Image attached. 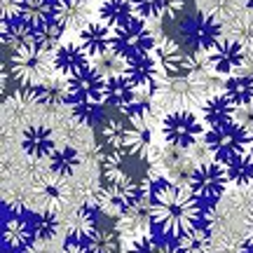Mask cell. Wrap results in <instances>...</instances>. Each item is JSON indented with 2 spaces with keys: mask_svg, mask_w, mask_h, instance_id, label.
Wrapping results in <instances>:
<instances>
[{
  "mask_svg": "<svg viewBox=\"0 0 253 253\" xmlns=\"http://www.w3.org/2000/svg\"><path fill=\"white\" fill-rule=\"evenodd\" d=\"M150 216H153V227L157 230V235L167 239H181L183 235L192 232L199 225L202 207L190 190L162 178L153 183Z\"/></svg>",
  "mask_w": 253,
  "mask_h": 253,
  "instance_id": "obj_1",
  "label": "cell"
},
{
  "mask_svg": "<svg viewBox=\"0 0 253 253\" xmlns=\"http://www.w3.org/2000/svg\"><path fill=\"white\" fill-rule=\"evenodd\" d=\"M9 75L19 87H38L52 78L54 68V52H47L36 42L14 49L9 56Z\"/></svg>",
  "mask_w": 253,
  "mask_h": 253,
  "instance_id": "obj_2",
  "label": "cell"
},
{
  "mask_svg": "<svg viewBox=\"0 0 253 253\" xmlns=\"http://www.w3.org/2000/svg\"><path fill=\"white\" fill-rule=\"evenodd\" d=\"M209 99L202 82L192 75H178L167 82H160V87L155 91V106L171 110H192L195 106H202Z\"/></svg>",
  "mask_w": 253,
  "mask_h": 253,
  "instance_id": "obj_3",
  "label": "cell"
},
{
  "mask_svg": "<svg viewBox=\"0 0 253 253\" xmlns=\"http://www.w3.org/2000/svg\"><path fill=\"white\" fill-rule=\"evenodd\" d=\"M153 120H155V106H143V108H136L126 115L122 150L129 157L145 160L150 155V145H153Z\"/></svg>",
  "mask_w": 253,
  "mask_h": 253,
  "instance_id": "obj_4",
  "label": "cell"
},
{
  "mask_svg": "<svg viewBox=\"0 0 253 253\" xmlns=\"http://www.w3.org/2000/svg\"><path fill=\"white\" fill-rule=\"evenodd\" d=\"M227 183H230V178H227L225 164L211 160V162L199 164L192 171L188 181V190L202 204H216L218 199L225 195Z\"/></svg>",
  "mask_w": 253,
  "mask_h": 253,
  "instance_id": "obj_5",
  "label": "cell"
},
{
  "mask_svg": "<svg viewBox=\"0 0 253 253\" xmlns=\"http://www.w3.org/2000/svg\"><path fill=\"white\" fill-rule=\"evenodd\" d=\"M204 143L209 145L216 162L227 164L239 155L249 153V131L232 122V125L218 126V129H209L204 134Z\"/></svg>",
  "mask_w": 253,
  "mask_h": 253,
  "instance_id": "obj_6",
  "label": "cell"
},
{
  "mask_svg": "<svg viewBox=\"0 0 253 253\" xmlns=\"http://www.w3.org/2000/svg\"><path fill=\"white\" fill-rule=\"evenodd\" d=\"M162 136L169 145L190 150L204 136V126L192 110H171L162 118Z\"/></svg>",
  "mask_w": 253,
  "mask_h": 253,
  "instance_id": "obj_7",
  "label": "cell"
},
{
  "mask_svg": "<svg viewBox=\"0 0 253 253\" xmlns=\"http://www.w3.org/2000/svg\"><path fill=\"white\" fill-rule=\"evenodd\" d=\"M155 33L153 28L145 24L143 19H131L129 24L115 28V42L113 49L125 59H131L136 54H145V52H153L155 47Z\"/></svg>",
  "mask_w": 253,
  "mask_h": 253,
  "instance_id": "obj_8",
  "label": "cell"
},
{
  "mask_svg": "<svg viewBox=\"0 0 253 253\" xmlns=\"http://www.w3.org/2000/svg\"><path fill=\"white\" fill-rule=\"evenodd\" d=\"M183 40L185 45H190L192 49H211V47L220 42L225 38V26L213 19L211 14H204V12H197L195 17H190L181 28Z\"/></svg>",
  "mask_w": 253,
  "mask_h": 253,
  "instance_id": "obj_9",
  "label": "cell"
},
{
  "mask_svg": "<svg viewBox=\"0 0 253 253\" xmlns=\"http://www.w3.org/2000/svg\"><path fill=\"white\" fill-rule=\"evenodd\" d=\"M68 91H71L68 106H73V103L103 106L108 101V80L91 66L84 73H80L78 78L68 80Z\"/></svg>",
  "mask_w": 253,
  "mask_h": 253,
  "instance_id": "obj_10",
  "label": "cell"
},
{
  "mask_svg": "<svg viewBox=\"0 0 253 253\" xmlns=\"http://www.w3.org/2000/svg\"><path fill=\"white\" fill-rule=\"evenodd\" d=\"M155 47H153V56L157 63V71H160V82H167L171 78L183 75V59L185 52L181 49V45L167 36H155Z\"/></svg>",
  "mask_w": 253,
  "mask_h": 253,
  "instance_id": "obj_11",
  "label": "cell"
},
{
  "mask_svg": "<svg viewBox=\"0 0 253 253\" xmlns=\"http://www.w3.org/2000/svg\"><path fill=\"white\" fill-rule=\"evenodd\" d=\"M209 61H211V68L218 73V75H235L237 71L244 68L246 61V47H242L235 40H227L223 38L220 42L209 49Z\"/></svg>",
  "mask_w": 253,
  "mask_h": 253,
  "instance_id": "obj_12",
  "label": "cell"
},
{
  "mask_svg": "<svg viewBox=\"0 0 253 253\" xmlns=\"http://www.w3.org/2000/svg\"><path fill=\"white\" fill-rule=\"evenodd\" d=\"M36 242L38 239L26 218H5V225H2V249H5V253H31Z\"/></svg>",
  "mask_w": 253,
  "mask_h": 253,
  "instance_id": "obj_13",
  "label": "cell"
},
{
  "mask_svg": "<svg viewBox=\"0 0 253 253\" xmlns=\"http://www.w3.org/2000/svg\"><path fill=\"white\" fill-rule=\"evenodd\" d=\"M21 148L31 160H49L56 150V136L45 125H31L21 134Z\"/></svg>",
  "mask_w": 253,
  "mask_h": 253,
  "instance_id": "obj_14",
  "label": "cell"
},
{
  "mask_svg": "<svg viewBox=\"0 0 253 253\" xmlns=\"http://www.w3.org/2000/svg\"><path fill=\"white\" fill-rule=\"evenodd\" d=\"M54 68L63 78H78L80 73L91 68V56L84 52V47L80 42H68L61 45L54 52Z\"/></svg>",
  "mask_w": 253,
  "mask_h": 253,
  "instance_id": "obj_15",
  "label": "cell"
},
{
  "mask_svg": "<svg viewBox=\"0 0 253 253\" xmlns=\"http://www.w3.org/2000/svg\"><path fill=\"white\" fill-rule=\"evenodd\" d=\"M150 199H143V202H138L136 207L126 209V211H122V213H118L115 223H118V230L122 232V237L134 239V237L148 235V227L153 225V216H150Z\"/></svg>",
  "mask_w": 253,
  "mask_h": 253,
  "instance_id": "obj_16",
  "label": "cell"
},
{
  "mask_svg": "<svg viewBox=\"0 0 253 253\" xmlns=\"http://www.w3.org/2000/svg\"><path fill=\"white\" fill-rule=\"evenodd\" d=\"M125 75L134 82L136 87H145V89H157L160 87V71H157L153 52L136 54L131 59H126Z\"/></svg>",
  "mask_w": 253,
  "mask_h": 253,
  "instance_id": "obj_17",
  "label": "cell"
},
{
  "mask_svg": "<svg viewBox=\"0 0 253 253\" xmlns=\"http://www.w3.org/2000/svg\"><path fill=\"white\" fill-rule=\"evenodd\" d=\"M113 42H115V28H110L103 21H91L80 31V45L91 59L110 52Z\"/></svg>",
  "mask_w": 253,
  "mask_h": 253,
  "instance_id": "obj_18",
  "label": "cell"
},
{
  "mask_svg": "<svg viewBox=\"0 0 253 253\" xmlns=\"http://www.w3.org/2000/svg\"><path fill=\"white\" fill-rule=\"evenodd\" d=\"M54 19L66 31H82L91 24V2L89 0H56Z\"/></svg>",
  "mask_w": 253,
  "mask_h": 253,
  "instance_id": "obj_19",
  "label": "cell"
},
{
  "mask_svg": "<svg viewBox=\"0 0 253 253\" xmlns=\"http://www.w3.org/2000/svg\"><path fill=\"white\" fill-rule=\"evenodd\" d=\"M237 115V106L227 99L225 94H211L204 103H202V118L209 125V129H218V126L232 125Z\"/></svg>",
  "mask_w": 253,
  "mask_h": 253,
  "instance_id": "obj_20",
  "label": "cell"
},
{
  "mask_svg": "<svg viewBox=\"0 0 253 253\" xmlns=\"http://www.w3.org/2000/svg\"><path fill=\"white\" fill-rule=\"evenodd\" d=\"M134 12L143 21H162V19H176L185 7L183 0H131Z\"/></svg>",
  "mask_w": 253,
  "mask_h": 253,
  "instance_id": "obj_21",
  "label": "cell"
},
{
  "mask_svg": "<svg viewBox=\"0 0 253 253\" xmlns=\"http://www.w3.org/2000/svg\"><path fill=\"white\" fill-rule=\"evenodd\" d=\"M38 106H47V108H59L63 103L71 101V91H68V78L63 75H52L49 80L42 84L33 87Z\"/></svg>",
  "mask_w": 253,
  "mask_h": 253,
  "instance_id": "obj_22",
  "label": "cell"
},
{
  "mask_svg": "<svg viewBox=\"0 0 253 253\" xmlns=\"http://www.w3.org/2000/svg\"><path fill=\"white\" fill-rule=\"evenodd\" d=\"M101 220V209L94 204H84V207L75 209L68 218V235L73 237H91L94 230Z\"/></svg>",
  "mask_w": 253,
  "mask_h": 253,
  "instance_id": "obj_23",
  "label": "cell"
},
{
  "mask_svg": "<svg viewBox=\"0 0 253 253\" xmlns=\"http://www.w3.org/2000/svg\"><path fill=\"white\" fill-rule=\"evenodd\" d=\"M99 19L110 28H120L136 19L134 2L131 0H103L99 7Z\"/></svg>",
  "mask_w": 253,
  "mask_h": 253,
  "instance_id": "obj_24",
  "label": "cell"
},
{
  "mask_svg": "<svg viewBox=\"0 0 253 253\" xmlns=\"http://www.w3.org/2000/svg\"><path fill=\"white\" fill-rule=\"evenodd\" d=\"M94 251L96 253H120L122 251V232L118 230V223H106L101 216L99 225L94 230V235L89 237Z\"/></svg>",
  "mask_w": 253,
  "mask_h": 253,
  "instance_id": "obj_25",
  "label": "cell"
},
{
  "mask_svg": "<svg viewBox=\"0 0 253 253\" xmlns=\"http://www.w3.org/2000/svg\"><path fill=\"white\" fill-rule=\"evenodd\" d=\"M108 103L122 113L136 103V84L126 75H115L108 80Z\"/></svg>",
  "mask_w": 253,
  "mask_h": 253,
  "instance_id": "obj_26",
  "label": "cell"
},
{
  "mask_svg": "<svg viewBox=\"0 0 253 253\" xmlns=\"http://www.w3.org/2000/svg\"><path fill=\"white\" fill-rule=\"evenodd\" d=\"M80 162H82L80 150L75 145H61V148H56L54 153L49 155V169L59 178H71L73 173L78 171Z\"/></svg>",
  "mask_w": 253,
  "mask_h": 253,
  "instance_id": "obj_27",
  "label": "cell"
},
{
  "mask_svg": "<svg viewBox=\"0 0 253 253\" xmlns=\"http://www.w3.org/2000/svg\"><path fill=\"white\" fill-rule=\"evenodd\" d=\"M56 0H24V7H21V19L26 21L28 26L40 28L56 21Z\"/></svg>",
  "mask_w": 253,
  "mask_h": 253,
  "instance_id": "obj_28",
  "label": "cell"
},
{
  "mask_svg": "<svg viewBox=\"0 0 253 253\" xmlns=\"http://www.w3.org/2000/svg\"><path fill=\"white\" fill-rule=\"evenodd\" d=\"M36 42V28L28 26L24 19H14V21H2V45L7 49H19L24 45Z\"/></svg>",
  "mask_w": 253,
  "mask_h": 253,
  "instance_id": "obj_29",
  "label": "cell"
},
{
  "mask_svg": "<svg viewBox=\"0 0 253 253\" xmlns=\"http://www.w3.org/2000/svg\"><path fill=\"white\" fill-rule=\"evenodd\" d=\"M223 94L235 103L237 108L249 106V103H253V78L246 75V73L230 75L225 80V84H223Z\"/></svg>",
  "mask_w": 253,
  "mask_h": 253,
  "instance_id": "obj_30",
  "label": "cell"
},
{
  "mask_svg": "<svg viewBox=\"0 0 253 253\" xmlns=\"http://www.w3.org/2000/svg\"><path fill=\"white\" fill-rule=\"evenodd\" d=\"M246 0H197V7L199 12H204V14H211L213 19H218L220 24H227V21H232L237 14H242L244 12Z\"/></svg>",
  "mask_w": 253,
  "mask_h": 253,
  "instance_id": "obj_31",
  "label": "cell"
},
{
  "mask_svg": "<svg viewBox=\"0 0 253 253\" xmlns=\"http://www.w3.org/2000/svg\"><path fill=\"white\" fill-rule=\"evenodd\" d=\"M223 26H225L227 40H235V42H239V45L246 47V49L253 47V12L251 9L237 14L232 21H227Z\"/></svg>",
  "mask_w": 253,
  "mask_h": 253,
  "instance_id": "obj_32",
  "label": "cell"
},
{
  "mask_svg": "<svg viewBox=\"0 0 253 253\" xmlns=\"http://www.w3.org/2000/svg\"><path fill=\"white\" fill-rule=\"evenodd\" d=\"M28 223H31V230H33L38 242H54L56 232L61 227L59 216L54 211H38V213H33L28 218Z\"/></svg>",
  "mask_w": 253,
  "mask_h": 253,
  "instance_id": "obj_33",
  "label": "cell"
},
{
  "mask_svg": "<svg viewBox=\"0 0 253 253\" xmlns=\"http://www.w3.org/2000/svg\"><path fill=\"white\" fill-rule=\"evenodd\" d=\"M178 242L181 253H211V227L199 223L192 232L183 235Z\"/></svg>",
  "mask_w": 253,
  "mask_h": 253,
  "instance_id": "obj_34",
  "label": "cell"
},
{
  "mask_svg": "<svg viewBox=\"0 0 253 253\" xmlns=\"http://www.w3.org/2000/svg\"><path fill=\"white\" fill-rule=\"evenodd\" d=\"M227 169V178L230 183H235L237 188H246L253 183V155L251 153H244L235 157L232 162L225 164Z\"/></svg>",
  "mask_w": 253,
  "mask_h": 253,
  "instance_id": "obj_35",
  "label": "cell"
},
{
  "mask_svg": "<svg viewBox=\"0 0 253 253\" xmlns=\"http://www.w3.org/2000/svg\"><path fill=\"white\" fill-rule=\"evenodd\" d=\"M91 66H94L106 80H110V78H115V75H125L126 59L125 56H120L115 49H110V52H106V54L96 56Z\"/></svg>",
  "mask_w": 253,
  "mask_h": 253,
  "instance_id": "obj_36",
  "label": "cell"
},
{
  "mask_svg": "<svg viewBox=\"0 0 253 253\" xmlns=\"http://www.w3.org/2000/svg\"><path fill=\"white\" fill-rule=\"evenodd\" d=\"M63 31H66V28H63L59 21H49L45 26L36 28V45L47 49V52H56V49L61 47L59 42H61Z\"/></svg>",
  "mask_w": 253,
  "mask_h": 253,
  "instance_id": "obj_37",
  "label": "cell"
},
{
  "mask_svg": "<svg viewBox=\"0 0 253 253\" xmlns=\"http://www.w3.org/2000/svg\"><path fill=\"white\" fill-rule=\"evenodd\" d=\"M101 138L108 150H122L125 143V122L120 120H103L101 122Z\"/></svg>",
  "mask_w": 253,
  "mask_h": 253,
  "instance_id": "obj_38",
  "label": "cell"
},
{
  "mask_svg": "<svg viewBox=\"0 0 253 253\" xmlns=\"http://www.w3.org/2000/svg\"><path fill=\"white\" fill-rule=\"evenodd\" d=\"M71 115L75 122H80V125H84V126H96L99 122L106 120L103 106H87V103H73Z\"/></svg>",
  "mask_w": 253,
  "mask_h": 253,
  "instance_id": "obj_39",
  "label": "cell"
},
{
  "mask_svg": "<svg viewBox=\"0 0 253 253\" xmlns=\"http://www.w3.org/2000/svg\"><path fill=\"white\" fill-rule=\"evenodd\" d=\"M38 202L45 207V211H52V207L61 202V185L54 181H45L38 188Z\"/></svg>",
  "mask_w": 253,
  "mask_h": 253,
  "instance_id": "obj_40",
  "label": "cell"
},
{
  "mask_svg": "<svg viewBox=\"0 0 253 253\" xmlns=\"http://www.w3.org/2000/svg\"><path fill=\"white\" fill-rule=\"evenodd\" d=\"M61 253H96L94 251V244H91L89 237H73L68 235L66 242H63Z\"/></svg>",
  "mask_w": 253,
  "mask_h": 253,
  "instance_id": "obj_41",
  "label": "cell"
},
{
  "mask_svg": "<svg viewBox=\"0 0 253 253\" xmlns=\"http://www.w3.org/2000/svg\"><path fill=\"white\" fill-rule=\"evenodd\" d=\"M126 253H155V239L150 235L134 237L126 246Z\"/></svg>",
  "mask_w": 253,
  "mask_h": 253,
  "instance_id": "obj_42",
  "label": "cell"
},
{
  "mask_svg": "<svg viewBox=\"0 0 253 253\" xmlns=\"http://www.w3.org/2000/svg\"><path fill=\"white\" fill-rule=\"evenodd\" d=\"M21 7H24V0H0L2 21H14V19H21Z\"/></svg>",
  "mask_w": 253,
  "mask_h": 253,
  "instance_id": "obj_43",
  "label": "cell"
},
{
  "mask_svg": "<svg viewBox=\"0 0 253 253\" xmlns=\"http://www.w3.org/2000/svg\"><path fill=\"white\" fill-rule=\"evenodd\" d=\"M235 122L239 126H244L246 131H251V129H253V103H249V106H242V108H237Z\"/></svg>",
  "mask_w": 253,
  "mask_h": 253,
  "instance_id": "obj_44",
  "label": "cell"
},
{
  "mask_svg": "<svg viewBox=\"0 0 253 253\" xmlns=\"http://www.w3.org/2000/svg\"><path fill=\"white\" fill-rule=\"evenodd\" d=\"M155 253H181L178 249V242L176 239H160V242H155Z\"/></svg>",
  "mask_w": 253,
  "mask_h": 253,
  "instance_id": "obj_45",
  "label": "cell"
},
{
  "mask_svg": "<svg viewBox=\"0 0 253 253\" xmlns=\"http://www.w3.org/2000/svg\"><path fill=\"white\" fill-rule=\"evenodd\" d=\"M244 239H246V244H249V249H253V209H251V213H249V218H246Z\"/></svg>",
  "mask_w": 253,
  "mask_h": 253,
  "instance_id": "obj_46",
  "label": "cell"
},
{
  "mask_svg": "<svg viewBox=\"0 0 253 253\" xmlns=\"http://www.w3.org/2000/svg\"><path fill=\"white\" fill-rule=\"evenodd\" d=\"M242 73H246V75H251V78H253V47H251V49H246V61H244Z\"/></svg>",
  "mask_w": 253,
  "mask_h": 253,
  "instance_id": "obj_47",
  "label": "cell"
},
{
  "mask_svg": "<svg viewBox=\"0 0 253 253\" xmlns=\"http://www.w3.org/2000/svg\"><path fill=\"white\" fill-rule=\"evenodd\" d=\"M249 153L253 155V129L249 131Z\"/></svg>",
  "mask_w": 253,
  "mask_h": 253,
  "instance_id": "obj_48",
  "label": "cell"
},
{
  "mask_svg": "<svg viewBox=\"0 0 253 253\" xmlns=\"http://www.w3.org/2000/svg\"><path fill=\"white\" fill-rule=\"evenodd\" d=\"M246 7H249V9L253 12V0H246Z\"/></svg>",
  "mask_w": 253,
  "mask_h": 253,
  "instance_id": "obj_49",
  "label": "cell"
},
{
  "mask_svg": "<svg viewBox=\"0 0 253 253\" xmlns=\"http://www.w3.org/2000/svg\"><path fill=\"white\" fill-rule=\"evenodd\" d=\"M249 253H253V249H251V251H249Z\"/></svg>",
  "mask_w": 253,
  "mask_h": 253,
  "instance_id": "obj_50",
  "label": "cell"
},
{
  "mask_svg": "<svg viewBox=\"0 0 253 253\" xmlns=\"http://www.w3.org/2000/svg\"><path fill=\"white\" fill-rule=\"evenodd\" d=\"M89 2H91V0H89Z\"/></svg>",
  "mask_w": 253,
  "mask_h": 253,
  "instance_id": "obj_51",
  "label": "cell"
}]
</instances>
